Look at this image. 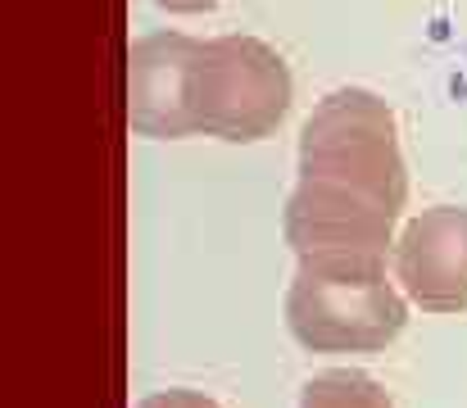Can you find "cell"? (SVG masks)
Instances as JSON below:
<instances>
[{
	"label": "cell",
	"instance_id": "7",
	"mask_svg": "<svg viewBox=\"0 0 467 408\" xmlns=\"http://www.w3.org/2000/svg\"><path fill=\"white\" fill-rule=\"evenodd\" d=\"M137 408H223L218 400H209V395H200V391H155V395H146Z\"/></svg>",
	"mask_w": 467,
	"mask_h": 408
},
{
	"label": "cell",
	"instance_id": "5",
	"mask_svg": "<svg viewBox=\"0 0 467 408\" xmlns=\"http://www.w3.org/2000/svg\"><path fill=\"white\" fill-rule=\"evenodd\" d=\"M395 286L427 313H467V209L436 204L400 232Z\"/></svg>",
	"mask_w": 467,
	"mask_h": 408
},
{
	"label": "cell",
	"instance_id": "3",
	"mask_svg": "<svg viewBox=\"0 0 467 408\" xmlns=\"http://www.w3.org/2000/svg\"><path fill=\"white\" fill-rule=\"evenodd\" d=\"M291 68L259 37H213L200 41L195 59V132L218 141H264L291 110Z\"/></svg>",
	"mask_w": 467,
	"mask_h": 408
},
{
	"label": "cell",
	"instance_id": "1",
	"mask_svg": "<svg viewBox=\"0 0 467 408\" xmlns=\"http://www.w3.org/2000/svg\"><path fill=\"white\" fill-rule=\"evenodd\" d=\"M409 200V168L395 110L368 87H340L313 105L300 128L296 186L282 209V236L305 255L386 259Z\"/></svg>",
	"mask_w": 467,
	"mask_h": 408
},
{
	"label": "cell",
	"instance_id": "4",
	"mask_svg": "<svg viewBox=\"0 0 467 408\" xmlns=\"http://www.w3.org/2000/svg\"><path fill=\"white\" fill-rule=\"evenodd\" d=\"M195 59L200 41L182 32H150L128 55V123L155 141L195 136Z\"/></svg>",
	"mask_w": 467,
	"mask_h": 408
},
{
	"label": "cell",
	"instance_id": "6",
	"mask_svg": "<svg viewBox=\"0 0 467 408\" xmlns=\"http://www.w3.org/2000/svg\"><path fill=\"white\" fill-rule=\"evenodd\" d=\"M300 408H395L390 395L354 368H327L305 382L300 391Z\"/></svg>",
	"mask_w": 467,
	"mask_h": 408
},
{
	"label": "cell",
	"instance_id": "8",
	"mask_svg": "<svg viewBox=\"0 0 467 408\" xmlns=\"http://www.w3.org/2000/svg\"><path fill=\"white\" fill-rule=\"evenodd\" d=\"M159 9H168V14H209V9H218L223 0H150Z\"/></svg>",
	"mask_w": 467,
	"mask_h": 408
},
{
	"label": "cell",
	"instance_id": "2",
	"mask_svg": "<svg viewBox=\"0 0 467 408\" xmlns=\"http://www.w3.org/2000/svg\"><path fill=\"white\" fill-rule=\"evenodd\" d=\"M404 322L409 299L386 277V259L305 255L286 286V331L313 354L386 350Z\"/></svg>",
	"mask_w": 467,
	"mask_h": 408
}]
</instances>
